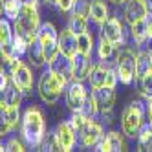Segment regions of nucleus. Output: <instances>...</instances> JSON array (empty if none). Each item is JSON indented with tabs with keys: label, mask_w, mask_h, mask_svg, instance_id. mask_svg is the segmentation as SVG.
<instances>
[{
	"label": "nucleus",
	"mask_w": 152,
	"mask_h": 152,
	"mask_svg": "<svg viewBox=\"0 0 152 152\" xmlns=\"http://www.w3.org/2000/svg\"><path fill=\"white\" fill-rule=\"evenodd\" d=\"M20 134L28 147H40L42 139L46 136V119L39 106H28L22 114L20 123Z\"/></svg>",
	"instance_id": "obj_1"
},
{
	"label": "nucleus",
	"mask_w": 152,
	"mask_h": 152,
	"mask_svg": "<svg viewBox=\"0 0 152 152\" xmlns=\"http://www.w3.org/2000/svg\"><path fill=\"white\" fill-rule=\"evenodd\" d=\"M68 81L66 77L59 75L57 72H53L51 68L44 70L42 75L39 77V84H37V90H39V97L46 104H55L62 92H66V86H68Z\"/></svg>",
	"instance_id": "obj_2"
},
{
	"label": "nucleus",
	"mask_w": 152,
	"mask_h": 152,
	"mask_svg": "<svg viewBox=\"0 0 152 152\" xmlns=\"http://www.w3.org/2000/svg\"><path fill=\"white\" fill-rule=\"evenodd\" d=\"M40 15H39V7L33 4L24 2L22 9H20V15L13 24V31L18 35H22L24 39H28L29 42H33L37 39L39 28H40Z\"/></svg>",
	"instance_id": "obj_3"
},
{
	"label": "nucleus",
	"mask_w": 152,
	"mask_h": 152,
	"mask_svg": "<svg viewBox=\"0 0 152 152\" xmlns=\"http://www.w3.org/2000/svg\"><path fill=\"white\" fill-rule=\"evenodd\" d=\"M147 123V110L145 103L132 101L121 114V130L126 137H137L139 130Z\"/></svg>",
	"instance_id": "obj_4"
},
{
	"label": "nucleus",
	"mask_w": 152,
	"mask_h": 152,
	"mask_svg": "<svg viewBox=\"0 0 152 152\" xmlns=\"http://www.w3.org/2000/svg\"><path fill=\"white\" fill-rule=\"evenodd\" d=\"M136 59L137 53L132 48H121L115 53V72L121 84H132L136 79Z\"/></svg>",
	"instance_id": "obj_5"
},
{
	"label": "nucleus",
	"mask_w": 152,
	"mask_h": 152,
	"mask_svg": "<svg viewBox=\"0 0 152 152\" xmlns=\"http://www.w3.org/2000/svg\"><path fill=\"white\" fill-rule=\"evenodd\" d=\"M37 39H39L42 50H44V53H46L48 62H51L61 53V50H59V33H57L55 26H53L51 22H42L40 28H39Z\"/></svg>",
	"instance_id": "obj_6"
},
{
	"label": "nucleus",
	"mask_w": 152,
	"mask_h": 152,
	"mask_svg": "<svg viewBox=\"0 0 152 152\" xmlns=\"http://www.w3.org/2000/svg\"><path fill=\"white\" fill-rule=\"evenodd\" d=\"M99 35H103L104 39L114 42L115 46H125V42H126L125 26L117 17H108L106 22L99 26Z\"/></svg>",
	"instance_id": "obj_7"
},
{
	"label": "nucleus",
	"mask_w": 152,
	"mask_h": 152,
	"mask_svg": "<svg viewBox=\"0 0 152 152\" xmlns=\"http://www.w3.org/2000/svg\"><path fill=\"white\" fill-rule=\"evenodd\" d=\"M104 132H103V125L97 123L95 119H90L88 123L84 125V128L79 132V145L83 148H92L97 147L99 141L103 139Z\"/></svg>",
	"instance_id": "obj_8"
},
{
	"label": "nucleus",
	"mask_w": 152,
	"mask_h": 152,
	"mask_svg": "<svg viewBox=\"0 0 152 152\" xmlns=\"http://www.w3.org/2000/svg\"><path fill=\"white\" fill-rule=\"evenodd\" d=\"M148 13H150V7L147 4V0H126L123 17H125V22L128 26H132L139 20H145Z\"/></svg>",
	"instance_id": "obj_9"
},
{
	"label": "nucleus",
	"mask_w": 152,
	"mask_h": 152,
	"mask_svg": "<svg viewBox=\"0 0 152 152\" xmlns=\"http://www.w3.org/2000/svg\"><path fill=\"white\" fill-rule=\"evenodd\" d=\"M77 134H79V132L72 126L70 121H62V123H59L57 128H55V136H57V141H59L61 150H64V152L73 150L75 145L79 143Z\"/></svg>",
	"instance_id": "obj_10"
},
{
	"label": "nucleus",
	"mask_w": 152,
	"mask_h": 152,
	"mask_svg": "<svg viewBox=\"0 0 152 152\" xmlns=\"http://www.w3.org/2000/svg\"><path fill=\"white\" fill-rule=\"evenodd\" d=\"M86 97H88V92H86L83 81H72L66 86V104L72 112L81 110Z\"/></svg>",
	"instance_id": "obj_11"
},
{
	"label": "nucleus",
	"mask_w": 152,
	"mask_h": 152,
	"mask_svg": "<svg viewBox=\"0 0 152 152\" xmlns=\"http://www.w3.org/2000/svg\"><path fill=\"white\" fill-rule=\"evenodd\" d=\"M9 73H11V81L18 86L20 90H22L24 95H28L31 90H33V83H35L33 72H31V68L28 66V64H24V61L20 62L15 70L9 72Z\"/></svg>",
	"instance_id": "obj_12"
},
{
	"label": "nucleus",
	"mask_w": 152,
	"mask_h": 152,
	"mask_svg": "<svg viewBox=\"0 0 152 152\" xmlns=\"http://www.w3.org/2000/svg\"><path fill=\"white\" fill-rule=\"evenodd\" d=\"M92 68H94L92 55L77 53L72 59V81H86L92 73Z\"/></svg>",
	"instance_id": "obj_13"
},
{
	"label": "nucleus",
	"mask_w": 152,
	"mask_h": 152,
	"mask_svg": "<svg viewBox=\"0 0 152 152\" xmlns=\"http://www.w3.org/2000/svg\"><path fill=\"white\" fill-rule=\"evenodd\" d=\"M22 123V115H20V106H7L2 103V125H0V134L7 136L11 130H15Z\"/></svg>",
	"instance_id": "obj_14"
},
{
	"label": "nucleus",
	"mask_w": 152,
	"mask_h": 152,
	"mask_svg": "<svg viewBox=\"0 0 152 152\" xmlns=\"http://www.w3.org/2000/svg\"><path fill=\"white\" fill-rule=\"evenodd\" d=\"M97 150H101V152H123V150H126L125 136L121 132H117V130H110L99 141Z\"/></svg>",
	"instance_id": "obj_15"
},
{
	"label": "nucleus",
	"mask_w": 152,
	"mask_h": 152,
	"mask_svg": "<svg viewBox=\"0 0 152 152\" xmlns=\"http://www.w3.org/2000/svg\"><path fill=\"white\" fill-rule=\"evenodd\" d=\"M59 50L62 55H66L68 59H73L79 53L77 50V33L72 31L70 26H66L59 33Z\"/></svg>",
	"instance_id": "obj_16"
},
{
	"label": "nucleus",
	"mask_w": 152,
	"mask_h": 152,
	"mask_svg": "<svg viewBox=\"0 0 152 152\" xmlns=\"http://www.w3.org/2000/svg\"><path fill=\"white\" fill-rule=\"evenodd\" d=\"M110 68L112 66L108 64V61H99L97 64H94L92 73H90V77H88V83L92 86V90H97V88H101V86H106Z\"/></svg>",
	"instance_id": "obj_17"
},
{
	"label": "nucleus",
	"mask_w": 152,
	"mask_h": 152,
	"mask_svg": "<svg viewBox=\"0 0 152 152\" xmlns=\"http://www.w3.org/2000/svg\"><path fill=\"white\" fill-rule=\"evenodd\" d=\"M94 94H95L97 103H99L101 114L114 110V104H115V88H112V86H101V88L94 90Z\"/></svg>",
	"instance_id": "obj_18"
},
{
	"label": "nucleus",
	"mask_w": 152,
	"mask_h": 152,
	"mask_svg": "<svg viewBox=\"0 0 152 152\" xmlns=\"http://www.w3.org/2000/svg\"><path fill=\"white\" fill-rule=\"evenodd\" d=\"M108 17H110V7H108V4L104 2V0H92V7H90V20L94 24L101 26L104 24Z\"/></svg>",
	"instance_id": "obj_19"
},
{
	"label": "nucleus",
	"mask_w": 152,
	"mask_h": 152,
	"mask_svg": "<svg viewBox=\"0 0 152 152\" xmlns=\"http://www.w3.org/2000/svg\"><path fill=\"white\" fill-rule=\"evenodd\" d=\"M152 72V55L150 50H139L137 51V59H136V81H141Z\"/></svg>",
	"instance_id": "obj_20"
},
{
	"label": "nucleus",
	"mask_w": 152,
	"mask_h": 152,
	"mask_svg": "<svg viewBox=\"0 0 152 152\" xmlns=\"http://www.w3.org/2000/svg\"><path fill=\"white\" fill-rule=\"evenodd\" d=\"M28 61H29V64L33 68H42L44 64H48V59H46V53H44V50H42V46H40V42H39V39H35L33 42L29 44V48H28Z\"/></svg>",
	"instance_id": "obj_21"
},
{
	"label": "nucleus",
	"mask_w": 152,
	"mask_h": 152,
	"mask_svg": "<svg viewBox=\"0 0 152 152\" xmlns=\"http://www.w3.org/2000/svg\"><path fill=\"white\" fill-rule=\"evenodd\" d=\"M48 68H51L53 72H57L59 75L72 81V59H68L66 55H62V53H59L51 62H48Z\"/></svg>",
	"instance_id": "obj_22"
},
{
	"label": "nucleus",
	"mask_w": 152,
	"mask_h": 152,
	"mask_svg": "<svg viewBox=\"0 0 152 152\" xmlns=\"http://www.w3.org/2000/svg\"><path fill=\"white\" fill-rule=\"evenodd\" d=\"M22 95H24L22 90L11 81L2 90V103L7 104V106H20V103H22Z\"/></svg>",
	"instance_id": "obj_23"
},
{
	"label": "nucleus",
	"mask_w": 152,
	"mask_h": 152,
	"mask_svg": "<svg viewBox=\"0 0 152 152\" xmlns=\"http://www.w3.org/2000/svg\"><path fill=\"white\" fill-rule=\"evenodd\" d=\"M130 37L136 42L137 48H143L147 42L150 40L148 39V31H147V18L145 20H139V22L130 26Z\"/></svg>",
	"instance_id": "obj_24"
},
{
	"label": "nucleus",
	"mask_w": 152,
	"mask_h": 152,
	"mask_svg": "<svg viewBox=\"0 0 152 152\" xmlns=\"http://www.w3.org/2000/svg\"><path fill=\"white\" fill-rule=\"evenodd\" d=\"M115 44L114 42H110L108 39H104L103 35H99V42H97L95 46V51H97V57H99V61H110L114 57L115 53Z\"/></svg>",
	"instance_id": "obj_25"
},
{
	"label": "nucleus",
	"mask_w": 152,
	"mask_h": 152,
	"mask_svg": "<svg viewBox=\"0 0 152 152\" xmlns=\"http://www.w3.org/2000/svg\"><path fill=\"white\" fill-rule=\"evenodd\" d=\"M136 139H137V150H141V152L152 150V126H150L148 121L143 125V128L139 130V134H137Z\"/></svg>",
	"instance_id": "obj_26"
},
{
	"label": "nucleus",
	"mask_w": 152,
	"mask_h": 152,
	"mask_svg": "<svg viewBox=\"0 0 152 152\" xmlns=\"http://www.w3.org/2000/svg\"><path fill=\"white\" fill-rule=\"evenodd\" d=\"M94 48H95V42H94V35L90 31H84V33L77 35V50H79V53L92 55Z\"/></svg>",
	"instance_id": "obj_27"
},
{
	"label": "nucleus",
	"mask_w": 152,
	"mask_h": 152,
	"mask_svg": "<svg viewBox=\"0 0 152 152\" xmlns=\"http://www.w3.org/2000/svg\"><path fill=\"white\" fill-rule=\"evenodd\" d=\"M81 112L88 117V119H95L97 115L101 114L99 103H97V99H95V94H88V97H86V101H84V104L81 108Z\"/></svg>",
	"instance_id": "obj_28"
},
{
	"label": "nucleus",
	"mask_w": 152,
	"mask_h": 152,
	"mask_svg": "<svg viewBox=\"0 0 152 152\" xmlns=\"http://www.w3.org/2000/svg\"><path fill=\"white\" fill-rule=\"evenodd\" d=\"M68 26L72 28V31H75L77 35L88 31V17H81V15H75L72 13L70 15V20H68Z\"/></svg>",
	"instance_id": "obj_29"
},
{
	"label": "nucleus",
	"mask_w": 152,
	"mask_h": 152,
	"mask_svg": "<svg viewBox=\"0 0 152 152\" xmlns=\"http://www.w3.org/2000/svg\"><path fill=\"white\" fill-rule=\"evenodd\" d=\"M68 121L72 123V126H73L75 130H77V132H81V130L84 128V125L88 123L90 119L86 117V115H84L81 110H77V112H72V115H70V119H68Z\"/></svg>",
	"instance_id": "obj_30"
},
{
	"label": "nucleus",
	"mask_w": 152,
	"mask_h": 152,
	"mask_svg": "<svg viewBox=\"0 0 152 152\" xmlns=\"http://www.w3.org/2000/svg\"><path fill=\"white\" fill-rule=\"evenodd\" d=\"M40 148L42 150H61L57 136H55V130H53V132H48L44 136V139H42V143H40Z\"/></svg>",
	"instance_id": "obj_31"
},
{
	"label": "nucleus",
	"mask_w": 152,
	"mask_h": 152,
	"mask_svg": "<svg viewBox=\"0 0 152 152\" xmlns=\"http://www.w3.org/2000/svg\"><path fill=\"white\" fill-rule=\"evenodd\" d=\"M90 7H92V0H75L72 13L81 15V17H90Z\"/></svg>",
	"instance_id": "obj_32"
},
{
	"label": "nucleus",
	"mask_w": 152,
	"mask_h": 152,
	"mask_svg": "<svg viewBox=\"0 0 152 152\" xmlns=\"http://www.w3.org/2000/svg\"><path fill=\"white\" fill-rule=\"evenodd\" d=\"M139 83V92H141V95L145 97V99H148V97H152V72L148 73V75H145L141 81H137Z\"/></svg>",
	"instance_id": "obj_33"
},
{
	"label": "nucleus",
	"mask_w": 152,
	"mask_h": 152,
	"mask_svg": "<svg viewBox=\"0 0 152 152\" xmlns=\"http://www.w3.org/2000/svg\"><path fill=\"white\" fill-rule=\"evenodd\" d=\"M26 143V141H24ZM24 143L20 141L17 136H13V137H9L6 143H2V150H13V152H22V150H26V147H24Z\"/></svg>",
	"instance_id": "obj_34"
},
{
	"label": "nucleus",
	"mask_w": 152,
	"mask_h": 152,
	"mask_svg": "<svg viewBox=\"0 0 152 152\" xmlns=\"http://www.w3.org/2000/svg\"><path fill=\"white\" fill-rule=\"evenodd\" d=\"M73 6H75V0H57V4H55V7L61 13H72Z\"/></svg>",
	"instance_id": "obj_35"
},
{
	"label": "nucleus",
	"mask_w": 152,
	"mask_h": 152,
	"mask_svg": "<svg viewBox=\"0 0 152 152\" xmlns=\"http://www.w3.org/2000/svg\"><path fill=\"white\" fill-rule=\"evenodd\" d=\"M145 110H147V121H152V97H148V99H147Z\"/></svg>",
	"instance_id": "obj_36"
},
{
	"label": "nucleus",
	"mask_w": 152,
	"mask_h": 152,
	"mask_svg": "<svg viewBox=\"0 0 152 152\" xmlns=\"http://www.w3.org/2000/svg\"><path fill=\"white\" fill-rule=\"evenodd\" d=\"M147 31H148V39H150V42H152V11H150L148 17H147Z\"/></svg>",
	"instance_id": "obj_37"
},
{
	"label": "nucleus",
	"mask_w": 152,
	"mask_h": 152,
	"mask_svg": "<svg viewBox=\"0 0 152 152\" xmlns=\"http://www.w3.org/2000/svg\"><path fill=\"white\" fill-rule=\"evenodd\" d=\"M112 4H115V6H125L126 4V0H110Z\"/></svg>",
	"instance_id": "obj_38"
},
{
	"label": "nucleus",
	"mask_w": 152,
	"mask_h": 152,
	"mask_svg": "<svg viewBox=\"0 0 152 152\" xmlns=\"http://www.w3.org/2000/svg\"><path fill=\"white\" fill-rule=\"evenodd\" d=\"M44 2H46L48 6H55V4H57V0H44Z\"/></svg>",
	"instance_id": "obj_39"
},
{
	"label": "nucleus",
	"mask_w": 152,
	"mask_h": 152,
	"mask_svg": "<svg viewBox=\"0 0 152 152\" xmlns=\"http://www.w3.org/2000/svg\"><path fill=\"white\" fill-rule=\"evenodd\" d=\"M147 4H148V7H150V11H152V0H147Z\"/></svg>",
	"instance_id": "obj_40"
},
{
	"label": "nucleus",
	"mask_w": 152,
	"mask_h": 152,
	"mask_svg": "<svg viewBox=\"0 0 152 152\" xmlns=\"http://www.w3.org/2000/svg\"><path fill=\"white\" fill-rule=\"evenodd\" d=\"M7 2H15V0H2V4H7Z\"/></svg>",
	"instance_id": "obj_41"
},
{
	"label": "nucleus",
	"mask_w": 152,
	"mask_h": 152,
	"mask_svg": "<svg viewBox=\"0 0 152 152\" xmlns=\"http://www.w3.org/2000/svg\"><path fill=\"white\" fill-rule=\"evenodd\" d=\"M150 55H152V48H150Z\"/></svg>",
	"instance_id": "obj_42"
},
{
	"label": "nucleus",
	"mask_w": 152,
	"mask_h": 152,
	"mask_svg": "<svg viewBox=\"0 0 152 152\" xmlns=\"http://www.w3.org/2000/svg\"><path fill=\"white\" fill-rule=\"evenodd\" d=\"M148 123H150V126H152V121H148Z\"/></svg>",
	"instance_id": "obj_43"
}]
</instances>
